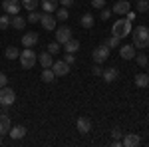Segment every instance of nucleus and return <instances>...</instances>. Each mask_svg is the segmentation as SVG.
I'll list each match as a JSON object with an SVG mask.
<instances>
[{"label":"nucleus","instance_id":"1","mask_svg":"<svg viewBox=\"0 0 149 147\" xmlns=\"http://www.w3.org/2000/svg\"><path fill=\"white\" fill-rule=\"evenodd\" d=\"M131 36H133V46L135 48H147L149 46V28L147 26L131 28Z\"/></svg>","mask_w":149,"mask_h":147},{"label":"nucleus","instance_id":"2","mask_svg":"<svg viewBox=\"0 0 149 147\" xmlns=\"http://www.w3.org/2000/svg\"><path fill=\"white\" fill-rule=\"evenodd\" d=\"M111 34L115 36V38H127V36L131 34V22L127 20V18H119L117 22H113V26H111Z\"/></svg>","mask_w":149,"mask_h":147},{"label":"nucleus","instance_id":"3","mask_svg":"<svg viewBox=\"0 0 149 147\" xmlns=\"http://www.w3.org/2000/svg\"><path fill=\"white\" fill-rule=\"evenodd\" d=\"M18 60H20V66H22L24 70H32L36 66V62H38V56L32 52V48H26L24 52H20Z\"/></svg>","mask_w":149,"mask_h":147},{"label":"nucleus","instance_id":"4","mask_svg":"<svg viewBox=\"0 0 149 147\" xmlns=\"http://www.w3.org/2000/svg\"><path fill=\"white\" fill-rule=\"evenodd\" d=\"M14 102H16L14 90L8 88V86H2V88H0V105H2V107H10Z\"/></svg>","mask_w":149,"mask_h":147},{"label":"nucleus","instance_id":"5","mask_svg":"<svg viewBox=\"0 0 149 147\" xmlns=\"http://www.w3.org/2000/svg\"><path fill=\"white\" fill-rule=\"evenodd\" d=\"M109 54H111V48H109V46H105V44L97 46V48H95V50L92 52L93 62H95V64H103V62L109 58Z\"/></svg>","mask_w":149,"mask_h":147},{"label":"nucleus","instance_id":"6","mask_svg":"<svg viewBox=\"0 0 149 147\" xmlns=\"http://www.w3.org/2000/svg\"><path fill=\"white\" fill-rule=\"evenodd\" d=\"M70 38H72V28H70V26H60V28L56 26V42L60 46L66 44Z\"/></svg>","mask_w":149,"mask_h":147},{"label":"nucleus","instance_id":"7","mask_svg":"<svg viewBox=\"0 0 149 147\" xmlns=\"http://www.w3.org/2000/svg\"><path fill=\"white\" fill-rule=\"evenodd\" d=\"M52 72L56 74V78H64V76L70 74V64H66L64 60H58V62L52 64Z\"/></svg>","mask_w":149,"mask_h":147},{"label":"nucleus","instance_id":"8","mask_svg":"<svg viewBox=\"0 0 149 147\" xmlns=\"http://www.w3.org/2000/svg\"><path fill=\"white\" fill-rule=\"evenodd\" d=\"M2 8H4L6 14L14 16V14H18V12H20L22 4H20V0H2Z\"/></svg>","mask_w":149,"mask_h":147},{"label":"nucleus","instance_id":"9","mask_svg":"<svg viewBox=\"0 0 149 147\" xmlns=\"http://www.w3.org/2000/svg\"><path fill=\"white\" fill-rule=\"evenodd\" d=\"M56 16H52L50 12H42V16H40V24H42V28L44 30H56Z\"/></svg>","mask_w":149,"mask_h":147},{"label":"nucleus","instance_id":"10","mask_svg":"<svg viewBox=\"0 0 149 147\" xmlns=\"http://www.w3.org/2000/svg\"><path fill=\"white\" fill-rule=\"evenodd\" d=\"M121 145H125V147H137V145H141V137H139L137 133H125L123 139H121Z\"/></svg>","mask_w":149,"mask_h":147},{"label":"nucleus","instance_id":"11","mask_svg":"<svg viewBox=\"0 0 149 147\" xmlns=\"http://www.w3.org/2000/svg\"><path fill=\"white\" fill-rule=\"evenodd\" d=\"M119 56L123 58V60H133L135 58V46L133 44H125L119 48Z\"/></svg>","mask_w":149,"mask_h":147},{"label":"nucleus","instance_id":"12","mask_svg":"<svg viewBox=\"0 0 149 147\" xmlns=\"http://www.w3.org/2000/svg\"><path fill=\"white\" fill-rule=\"evenodd\" d=\"M129 10H131V4L127 0H117L111 8V12H115V14H127Z\"/></svg>","mask_w":149,"mask_h":147},{"label":"nucleus","instance_id":"13","mask_svg":"<svg viewBox=\"0 0 149 147\" xmlns=\"http://www.w3.org/2000/svg\"><path fill=\"white\" fill-rule=\"evenodd\" d=\"M76 127H78L80 133H90V131H92V119H90V117H80L78 123H76Z\"/></svg>","mask_w":149,"mask_h":147},{"label":"nucleus","instance_id":"14","mask_svg":"<svg viewBox=\"0 0 149 147\" xmlns=\"http://www.w3.org/2000/svg\"><path fill=\"white\" fill-rule=\"evenodd\" d=\"M60 6V0H40V8L42 12H56V8Z\"/></svg>","mask_w":149,"mask_h":147},{"label":"nucleus","instance_id":"15","mask_svg":"<svg viewBox=\"0 0 149 147\" xmlns=\"http://www.w3.org/2000/svg\"><path fill=\"white\" fill-rule=\"evenodd\" d=\"M38 38H40V36L36 34V32H28V34H24V38H22L24 48H32V46H36V44H38Z\"/></svg>","mask_w":149,"mask_h":147},{"label":"nucleus","instance_id":"16","mask_svg":"<svg viewBox=\"0 0 149 147\" xmlns=\"http://www.w3.org/2000/svg\"><path fill=\"white\" fill-rule=\"evenodd\" d=\"M10 117L6 115V113H0V135H4V133H8L10 131Z\"/></svg>","mask_w":149,"mask_h":147},{"label":"nucleus","instance_id":"17","mask_svg":"<svg viewBox=\"0 0 149 147\" xmlns=\"http://www.w3.org/2000/svg\"><path fill=\"white\" fill-rule=\"evenodd\" d=\"M117 76H119V72H117V68H107V70H103V74H102V78L107 82V84H111V82H115L117 79Z\"/></svg>","mask_w":149,"mask_h":147},{"label":"nucleus","instance_id":"18","mask_svg":"<svg viewBox=\"0 0 149 147\" xmlns=\"http://www.w3.org/2000/svg\"><path fill=\"white\" fill-rule=\"evenodd\" d=\"M64 50H66L68 54H76V52L80 50V40H76V38H70L68 42L64 44Z\"/></svg>","mask_w":149,"mask_h":147},{"label":"nucleus","instance_id":"19","mask_svg":"<svg viewBox=\"0 0 149 147\" xmlns=\"http://www.w3.org/2000/svg\"><path fill=\"white\" fill-rule=\"evenodd\" d=\"M10 137L12 139H22L24 135H26V127L24 125H14V127H10Z\"/></svg>","mask_w":149,"mask_h":147},{"label":"nucleus","instance_id":"20","mask_svg":"<svg viewBox=\"0 0 149 147\" xmlns=\"http://www.w3.org/2000/svg\"><path fill=\"white\" fill-rule=\"evenodd\" d=\"M26 18H22V16H18V14H14L10 18V26L12 28H16V30H24V26H26Z\"/></svg>","mask_w":149,"mask_h":147},{"label":"nucleus","instance_id":"21","mask_svg":"<svg viewBox=\"0 0 149 147\" xmlns=\"http://www.w3.org/2000/svg\"><path fill=\"white\" fill-rule=\"evenodd\" d=\"M38 62H40L42 68H52V64H54V60H52V54H50V52L40 54V56H38Z\"/></svg>","mask_w":149,"mask_h":147},{"label":"nucleus","instance_id":"22","mask_svg":"<svg viewBox=\"0 0 149 147\" xmlns=\"http://www.w3.org/2000/svg\"><path fill=\"white\" fill-rule=\"evenodd\" d=\"M135 86H137V88H147L149 86V76L143 74V72L137 74V76H135Z\"/></svg>","mask_w":149,"mask_h":147},{"label":"nucleus","instance_id":"23","mask_svg":"<svg viewBox=\"0 0 149 147\" xmlns=\"http://www.w3.org/2000/svg\"><path fill=\"white\" fill-rule=\"evenodd\" d=\"M93 22H95V20H93V14H90V12H86V14L81 16V20H80V24L84 28H92Z\"/></svg>","mask_w":149,"mask_h":147},{"label":"nucleus","instance_id":"24","mask_svg":"<svg viewBox=\"0 0 149 147\" xmlns=\"http://www.w3.org/2000/svg\"><path fill=\"white\" fill-rule=\"evenodd\" d=\"M56 78V74L52 72V68H44L42 70V82H46V84H52Z\"/></svg>","mask_w":149,"mask_h":147},{"label":"nucleus","instance_id":"25","mask_svg":"<svg viewBox=\"0 0 149 147\" xmlns=\"http://www.w3.org/2000/svg\"><path fill=\"white\" fill-rule=\"evenodd\" d=\"M68 16H70V12H68V8L66 6H58L56 8V20H68Z\"/></svg>","mask_w":149,"mask_h":147},{"label":"nucleus","instance_id":"26","mask_svg":"<svg viewBox=\"0 0 149 147\" xmlns=\"http://www.w3.org/2000/svg\"><path fill=\"white\" fill-rule=\"evenodd\" d=\"M38 6H40V2H38V0H22V8H26L28 12L38 10Z\"/></svg>","mask_w":149,"mask_h":147},{"label":"nucleus","instance_id":"27","mask_svg":"<svg viewBox=\"0 0 149 147\" xmlns=\"http://www.w3.org/2000/svg\"><path fill=\"white\" fill-rule=\"evenodd\" d=\"M4 56L8 58V60H16V58L20 56V52H18V48H14V46H8V48L4 50Z\"/></svg>","mask_w":149,"mask_h":147},{"label":"nucleus","instance_id":"28","mask_svg":"<svg viewBox=\"0 0 149 147\" xmlns=\"http://www.w3.org/2000/svg\"><path fill=\"white\" fill-rule=\"evenodd\" d=\"M135 62H137L141 68H147V66H149V60H147L145 54H135Z\"/></svg>","mask_w":149,"mask_h":147},{"label":"nucleus","instance_id":"29","mask_svg":"<svg viewBox=\"0 0 149 147\" xmlns=\"http://www.w3.org/2000/svg\"><path fill=\"white\" fill-rule=\"evenodd\" d=\"M40 16H42V12H38V10H32L30 14H28V18H26V22H40Z\"/></svg>","mask_w":149,"mask_h":147},{"label":"nucleus","instance_id":"30","mask_svg":"<svg viewBox=\"0 0 149 147\" xmlns=\"http://www.w3.org/2000/svg\"><path fill=\"white\" fill-rule=\"evenodd\" d=\"M135 10H137V12H147L149 10V2H147V0H137Z\"/></svg>","mask_w":149,"mask_h":147},{"label":"nucleus","instance_id":"31","mask_svg":"<svg viewBox=\"0 0 149 147\" xmlns=\"http://www.w3.org/2000/svg\"><path fill=\"white\" fill-rule=\"evenodd\" d=\"M48 52H50V54H52V56H54V54H58V52H60V44H58L56 40H54V42H50V44H48Z\"/></svg>","mask_w":149,"mask_h":147},{"label":"nucleus","instance_id":"32","mask_svg":"<svg viewBox=\"0 0 149 147\" xmlns=\"http://www.w3.org/2000/svg\"><path fill=\"white\" fill-rule=\"evenodd\" d=\"M10 26V16L6 14V16H0V30H6Z\"/></svg>","mask_w":149,"mask_h":147},{"label":"nucleus","instance_id":"33","mask_svg":"<svg viewBox=\"0 0 149 147\" xmlns=\"http://www.w3.org/2000/svg\"><path fill=\"white\" fill-rule=\"evenodd\" d=\"M105 46H109V48H117V46H119V38H115V36L111 34V38L105 40Z\"/></svg>","mask_w":149,"mask_h":147},{"label":"nucleus","instance_id":"34","mask_svg":"<svg viewBox=\"0 0 149 147\" xmlns=\"http://www.w3.org/2000/svg\"><path fill=\"white\" fill-rule=\"evenodd\" d=\"M64 62H66V64H70V66H72V64H74V62H76V54H68V52H66V56H64Z\"/></svg>","mask_w":149,"mask_h":147},{"label":"nucleus","instance_id":"35","mask_svg":"<svg viewBox=\"0 0 149 147\" xmlns=\"http://www.w3.org/2000/svg\"><path fill=\"white\" fill-rule=\"evenodd\" d=\"M92 6L102 10V8H105V0H92Z\"/></svg>","mask_w":149,"mask_h":147},{"label":"nucleus","instance_id":"36","mask_svg":"<svg viewBox=\"0 0 149 147\" xmlns=\"http://www.w3.org/2000/svg\"><path fill=\"white\" fill-rule=\"evenodd\" d=\"M109 18H111V10L102 8V20H109Z\"/></svg>","mask_w":149,"mask_h":147},{"label":"nucleus","instance_id":"37","mask_svg":"<svg viewBox=\"0 0 149 147\" xmlns=\"http://www.w3.org/2000/svg\"><path fill=\"white\" fill-rule=\"evenodd\" d=\"M92 72H93V76H102L103 74V68H100V64H95L92 68Z\"/></svg>","mask_w":149,"mask_h":147},{"label":"nucleus","instance_id":"38","mask_svg":"<svg viewBox=\"0 0 149 147\" xmlns=\"http://www.w3.org/2000/svg\"><path fill=\"white\" fill-rule=\"evenodd\" d=\"M6 84H8V78H6V74H4V72H0V88H2V86H6Z\"/></svg>","mask_w":149,"mask_h":147},{"label":"nucleus","instance_id":"39","mask_svg":"<svg viewBox=\"0 0 149 147\" xmlns=\"http://www.w3.org/2000/svg\"><path fill=\"white\" fill-rule=\"evenodd\" d=\"M121 135H123V133H121L119 129H113V131H111V137H113V139H121Z\"/></svg>","mask_w":149,"mask_h":147},{"label":"nucleus","instance_id":"40","mask_svg":"<svg viewBox=\"0 0 149 147\" xmlns=\"http://www.w3.org/2000/svg\"><path fill=\"white\" fill-rule=\"evenodd\" d=\"M60 4L68 8V6H72V4H74V0H60Z\"/></svg>","mask_w":149,"mask_h":147},{"label":"nucleus","instance_id":"41","mask_svg":"<svg viewBox=\"0 0 149 147\" xmlns=\"http://www.w3.org/2000/svg\"><path fill=\"white\" fill-rule=\"evenodd\" d=\"M133 18H135V12H127V20H129V22H131V20H133Z\"/></svg>","mask_w":149,"mask_h":147},{"label":"nucleus","instance_id":"42","mask_svg":"<svg viewBox=\"0 0 149 147\" xmlns=\"http://www.w3.org/2000/svg\"><path fill=\"white\" fill-rule=\"evenodd\" d=\"M0 145H2V135H0Z\"/></svg>","mask_w":149,"mask_h":147},{"label":"nucleus","instance_id":"43","mask_svg":"<svg viewBox=\"0 0 149 147\" xmlns=\"http://www.w3.org/2000/svg\"><path fill=\"white\" fill-rule=\"evenodd\" d=\"M147 121H149V113H147Z\"/></svg>","mask_w":149,"mask_h":147},{"label":"nucleus","instance_id":"44","mask_svg":"<svg viewBox=\"0 0 149 147\" xmlns=\"http://www.w3.org/2000/svg\"><path fill=\"white\" fill-rule=\"evenodd\" d=\"M147 76H149V70H147Z\"/></svg>","mask_w":149,"mask_h":147},{"label":"nucleus","instance_id":"45","mask_svg":"<svg viewBox=\"0 0 149 147\" xmlns=\"http://www.w3.org/2000/svg\"><path fill=\"white\" fill-rule=\"evenodd\" d=\"M147 88H149V86H147Z\"/></svg>","mask_w":149,"mask_h":147}]
</instances>
